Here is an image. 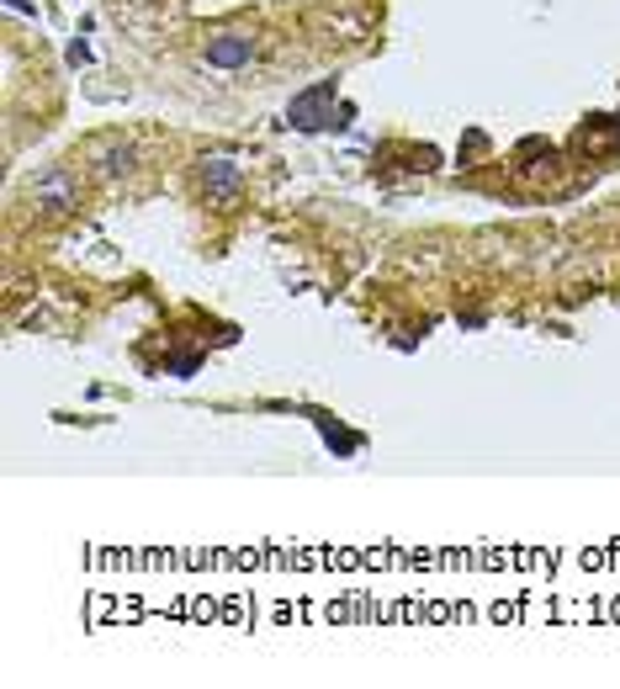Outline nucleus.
I'll list each match as a JSON object with an SVG mask.
<instances>
[{
	"mask_svg": "<svg viewBox=\"0 0 620 689\" xmlns=\"http://www.w3.org/2000/svg\"><path fill=\"white\" fill-rule=\"evenodd\" d=\"M249 53H255V37H244V32H218L207 42V64L212 69H239V64H249Z\"/></svg>",
	"mask_w": 620,
	"mask_h": 689,
	"instance_id": "nucleus-3",
	"label": "nucleus"
},
{
	"mask_svg": "<svg viewBox=\"0 0 620 689\" xmlns=\"http://www.w3.org/2000/svg\"><path fill=\"white\" fill-rule=\"evenodd\" d=\"M202 186H207V196H233L239 191V165L233 159H207L202 165Z\"/></svg>",
	"mask_w": 620,
	"mask_h": 689,
	"instance_id": "nucleus-4",
	"label": "nucleus"
},
{
	"mask_svg": "<svg viewBox=\"0 0 620 689\" xmlns=\"http://www.w3.org/2000/svg\"><path fill=\"white\" fill-rule=\"evenodd\" d=\"M334 101V80H318L313 90H302V96H292V122L302 127V133H318V127H334V117H324V106Z\"/></svg>",
	"mask_w": 620,
	"mask_h": 689,
	"instance_id": "nucleus-1",
	"label": "nucleus"
},
{
	"mask_svg": "<svg viewBox=\"0 0 620 689\" xmlns=\"http://www.w3.org/2000/svg\"><path fill=\"white\" fill-rule=\"evenodd\" d=\"M37 207L53 212V218L74 212V207H80V186H74V175H69V170H48V175L37 180Z\"/></svg>",
	"mask_w": 620,
	"mask_h": 689,
	"instance_id": "nucleus-2",
	"label": "nucleus"
},
{
	"mask_svg": "<svg viewBox=\"0 0 620 689\" xmlns=\"http://www.w3.org/2000/svg\"><path fill=\"white\" fill-rule=\"evenodd\" d=\"M127 170H133V149H127V143L101 149V175H127Z\"/></svg>",
	"mask_w": 620,
	"mask_h": 689,
	"instance_id": "nucleus-5",
	"label": "nucleus"
}]
</instances>
